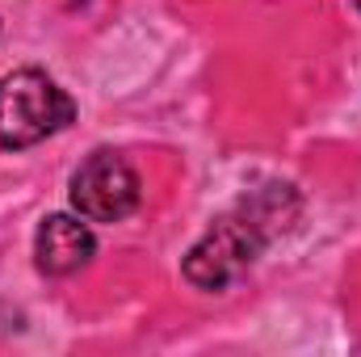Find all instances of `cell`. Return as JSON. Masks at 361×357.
<instances>
[{"label":"cell","mask_w":361,"mask_h":357,"mask_svg":"<svg viewBox=\"0 0 361 357\" xmlns=\"http://www.w3.org/2000/svg\"><path fill=\"white\" fill-rule=\"evenodd\" d=\"M298 219V193L290 185H265L252 198H244L235 210L214 219V227L189 248L185 277L197 290H227L240 282L257 257L265 253L273 236H281Z\"/></svg>","instance_id":"cell-1"},{"label":"cell","mask_w":361,"mask_h":357,"mask_svg":"<svg viewBox=\"0 0 361 357\" xmlns=\"http://www.w3.org/2000/svg\"><path fill=\"white\" fill-rule=\"evenodd\" d=\"M72 118H76L72 97L47 72L21 68L0 80V147L4 152L34 147V143L51 139L55 131H63Z\"/></svg>","instance_id":"cell-2"},{"label":"cell","mask_w":361,"mask_h":357,"mask_svg":"<svg viewBox=\"0 0 361 357\" xmlns=\"http://www.w3.org/2000/svg\"><path fill=\"white\" fill-rule=\"evenodd\" d=\"M72 206L89 223H118L139 206V173L118 152H92L72 173Z\"/></svg>","instance_id":"cell-3"},{"label":"cell","mask_w":361,"mask_h":357,"mask_svg":"<svg viewBox=\"0 0 361 357\" xmlns=\"http://www.w3.org/2000/svg\"><path fill=\"white\" fill-rule=\"evenodd\" d=\"M92 253H97V236H92L89 219L47 214L34 231V261L47 277H68V273L85 269Z\"/></svg>","instance_id":"cell-4"},{"label":"cell","mask_w":361,"mask_h":357,"mask_svg":"<svg viewBox=\"0 0 361 357\" xmlns=\"http://www.w3.org/2000/svg\"><path fill=\"white\" fill-rule=\"evenodd\" d=\"M353 4H357V8H361V0H353Z\"/></svg>","instance_id":"cell-5"}]
</instances>
